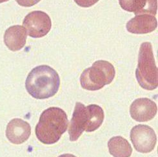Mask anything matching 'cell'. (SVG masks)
Listing matches in <instances>:
<instances>
[{"label":"cell","mask_w":158,"mask_h":157,"mask_svg":"<svg viewBox=\"0 0 158 157\" xmlns=\"http://www.w3.org/2000/svg\"><path fill=\"white\" fill-rule=\"evenodd\" d=\"M108 147L110 155L114 157H130L132 153L129 142L120 136L111 138L108 142Z\"/></svg>","instance_id":"4fadbf2b"},{"label":"cell","mask_w":158,"mask_h":157,"mask_svg":"<svg viewBox=\"0 0 158 157\" xmlns=\"http://www.w3.org/2000/svg\"><path fill=\"white\" fill-rule=\"evenodd\" d=\"M157 19L148 14L135 16L128 21L126 27L128 32L135 34H145L153 32L157 28Z\"/></svg>","instance_id":"30bf717a"},{"label":"cell","mask_w":158,"mask_h":157,"mask_svg":"<svg viewBox=\"0 0 158 157\" xmlns=\"http://www.w3.org/2000/svg\"><path fill=\"white\" fill-rule=\"evenodd\" d=\"M123 10L134 12L135 15L151 14L155 16L157 9V0H119Z\"/></svg>","instance_id":"8fae6325"},{"label":"cell","mask_w":158,"mask_h":157,"mask_svg":"<svg viewBox=\"0 0 158 157\" xmlns=\"http://www.w3.org/2000/svg\"><path fill=\"white\" fill-rule=\"evenodd\" d=\"M135 77L140 87L143 89L154 90L157 88L158 70L150 42H145L141 45Z\"/></svg>","instance_id":"277c9868"},{"label":"cell","mask_w":158,"mask_h":157,"mask_svg":"<svg viewBox=\"0 0 158 157\" xmlns=\"http://www.w3.org/2000/svg\"><path fill=\"white\" fill-rule=\"evenodd\" d=\"M23 25L29 36L40 38L46 35L51 29L52 22L48 14L42 11H33L25 18Z\"/></svg>","instance_id":"8992f818"},{"label":"cell","mask_w":158,"mask_h":157,"mask_svg":"<svg viewBox=\"0 0 158 157\" xmlns=\"http://www.w3.org/2000/svg\"><path fill=\"white\" fill-rule=\"evenodd\" d=\"M131 139L136 151L142 153L151 152L157 142L156 135L152 127L147 125H137L131 131Z\"/></svg>","instance_id":"52a82bcc"},{"label":"cell","mask_w":158,"mask_h":157,"mask_svg":"<svg viewBox=\"0 0 158 157\" xmlns=\"http://www.w3.org/2000/svg\"><path fill=\"white\" fill-rule=\"evenodd\" d=\"M104 117L103 110L99 106L90 104L86 107L81 103H76L69 128L70 140L76 141L84 131H96L102 124Z\"/></svg>","instance_id":"7a4b0ae2"},{"label":"cell","mask_w":158,"mask_h":157,"mask_svg":"<svg viewBox=\"0 0 158 157\" xmlns=\"http://www.w3.org/2000/svg\"><path fill=\"white\" fill-rule=\"evenodd\" d=\"M58 157H76V156L73 155H72V154H63V155H60Z\"/></svg>","instance_id":"2e32d148"},{"label":"cell","mask_w":158,"mask_h":157,"mask_svg":"<svg viewBox=\"0 0 158 157\" xmlns=\"http://www.w3.org/2000/svg\"><path fill=\"white\" fill-rule=\"evenodd\" d=\"M31 134V127L21 119L11 120L6 126V136L12 144H21L26 142Z\"/></svg>","instance_id":"9c48e42d"},{"label":"cell","mask_w":158,"mask_h":157,"mask_svg":"<svg viewBox=\"0 0 158 157\" xmlns=\"http://www.w3.org/2000/svg\"><path fill=\"white\" fill-rule=\"evenodd\" d=\"M16 2L20 5L25 7H30L39 3L41 0H16Z\"/></svg>","instance_id":"9a60e30c"},{"label":"cell","mask_w":158,"mask_h":157,"mask_svg":"<svg viewBox=\"0 0 158 157\" xmlns=\"http://www.w3.org/2000/svg\"><path fill=\"white\" fill-rule=\"evenodd\" d=\"M75 3L81 7L88 8L95 5L99 0H74Z\"/></svg>","instance_id":"5bb4252c"},{"label":"cell","mask_w":158,"mask_h":157,"mask_svg":"<svg viewBox=\"0 0 158 157\" xmlns=\"http://www.w3.org/2000/svg\"><path fill=\"white\" fill-rule=\"evenodd\" d=\"M7 1H9V0H0V3H3V2H6Z\"/></svg>","instance_id":"e0dca14e"},{"label":"cell","mask_w":158,"mask_h":157,"mask_svg":"<svg viewBox=\"0 0 158 157\" xmlns=\"http://www.w3.org/2000/svg\"><path fill=\"white\" fill-rule=\"evenodd\" d=\"M60 78L56 71L47 65L33 68L25 81L26 90L32 97L45 99L52 97L58 91Z\"/></svg>","instance_id":"6da1fadb"},{"label":"cell","mask_w":158,"mask_h":157,"mask_svg":"<svg viewBox=\"0 0 158 157\" xmlns=\"http://www.w3.org/2000/svg\"><path fill=\"white\" fill-rule=\"evenodd\" d=\"M115 75L116 71L110 62L99 60L83 71L80 76V83L85 90L96 91L110 84Z\"/></svg>","instance_id":"5b68a950"},{"label":"cell","mask_w":158,"mask_h":157,"mask_svg":"<svg viewBox=\"0 0 158 157\" xmlns=\"http://www.w3.org/2000/svg\"><path fill=\"white\" fill-rule=\"evenodd\" d=\"M68 123L65 112L60 108L51 107L41 113L35 127V135L43 144H55L67 131Z\"/></svg>","instance_id":"3957f363"},{"label":"cell","mask_w":158,"mask_h":157,"mask_svg":"<svg viewBox=\"0 0 158 157\" xmlns=\"http://www.w3.org/2000/svg\"><path fill=\"white\" fill-rule=\"evenodd\" d=\"M156 104L148 98L135 99L130 108L131 117L138 122H147L152 120L156 115Z\"/></svg>","instance_id":"ba28073f"},{"label":"cell","mask_w":158,"mask_h":157,"mask_svg":"<svg viewBox=\"0 0 158 157\" xmlns=\"http://www.w3.org/2000/svg\"><path fill=\"white\" fill-rule=\"evenodd\" d=\"M27 38L25 28L20 25H14L9 27L5 31L4 42L11 51L16 52L20 50L25 46Z\"/></svg>","instance_id":"7c38bea8"}]
</instances>
